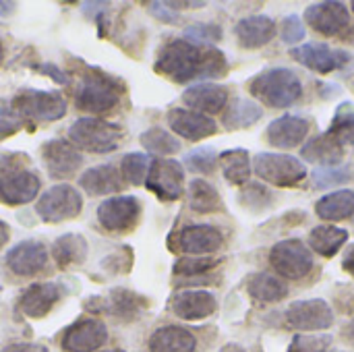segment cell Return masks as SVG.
<instances>
[{
	"label": "cell",
	"mask_w": 354,
	"mask_h": 352,
	"mask_svg": "<svg viewBox=\"0 0 354 352\" xmlns=\"http://www.w3.org/2000/svg\"><path fill=\"white\" fill-rule=\"evenodd\" d=\"M226 56L216 46H201L191 39H170L162 46L156 71L176 83L195 79H218L226 73Z\"/></svg>",
	"instance_id": "cell-1"
},
{
	"label": "cell",
	"mask_w": 354,
	"mask_h": 352,
	"mask_svg": "<svg viewBox=\"0 0 354 352\" xmlns=\"http://www.w3.org/2000/svg\"><path fill=\"white\" fill-rule=\"evenodd\" d=\"M249 91L272 108H288L301 98L303 85L290 68H270L251 79Z\"/></svg>",
	"instance_id": "cell-2"
},
{
	"label": "cell",
	"mask_w": 354,
	"mask_h": 352,
	"mask_svg": "<svg viewBox=\"0 0 354 352\" xmlns=\"http://www.w3.org/2000/svg\"><path fill=\"white\" fill-rule=\"evenodd\" d=\"M120 89L122 87L114 77L100 71H89L81 77V83L75 91V104L83 112L104 114L118 104Z\"/></svg>",
	"instance_id": "cell-3"
},
{
	"label": "cell",
	"mask_w": 354,
	"mask_h": 352,
	"mask_svg": "<svg viewBox=\"0 0 354 352\" xmlns=\"http://www.w3.org/2000/svg\"><path fill=\"white\" fill-rule=\"evenodd\" d=\"M68 139L83 151L110 154L120 145L122 129L102 118H79L68 129Z\"/></svg>",
	"instance_id": "cell-4"
},
{
	"label": "cell",
	"mask_w": 354,
	"mask_h": 352,
	"mask_svg": "<svg viewBox=\"0 0 354 352\" xmlns=\"http://www.w3.org/2000/svg\"><path fill=\"white\" fill-rule=\"evenodd\" d=\"M66 98L60 91L23 89L12 98V112L27 120L52 122L66 114Z\"/></svg>",
	"instance_id": "cell-5"
},
{
	"label": "cell",
	"mask_w": 354,
	"mask_h": 352,
	"mask_svg": "<svg viewBox=\"0 0 354 352\" xmlns=\"http://www.w3.org/2000/svg\"><path fill=\"white\" fill-rule=\"evenodd\" d=\"M255 172L261 180L274 187H297L307 178V166L286 154H268L261 151L255 156Z\"/></svg>",
	"instance_id": "cell-6"
},
{
	"label": "cell",
	"mask_w": 354,
	"mask_h": 352,
	"mask_svg": "<svg viewBox=\"0 0 354 352\" xmlns=\"http://www.w3.org/2000/svg\"><path fill=\"white\" fill-rule=\"evenodd\" d=\"M270 263L276 274L288 280H301L313 270L311 249L299 239H286L272 247Z\"/></svg>",
	"instance_id": "cell-7"
},
{
	"label": "cell",
	"mask_w": 354,
	"mask_h": 352,
	"mask_svg": "<svg viewBox=\"0 0 354 352\" xmlns=\"http://www.w3.org/2000/svg\"><path fill=\"white\" fill-rule=\"evenodd\" d=\"M81 207H83V199H81V193L75 187L56 185V187L48 189L39 197V201L35 205V212L44 222L58 224V222L77 218Z\"/></svg>",
	"instance_id": "cell-8"
},
{
	"label": "cell",
	"mask_w": 354,
	"mask_h": 352,
	"mask_svg": "<svg viewBox=\"0 0 354 352\" xmlns=\"http://www.w3.org/2000/svg\"><path fill=\"white\" fill-rule=\"evenodd\" d=\"M185 170L176 160H153L145 187L162 201H176L183 197Z\"/></svg>",
	"instance_id": "cell-9"
},
{
	"label": "cell",
	"mask_w": 354,
	"mask_h": 352,
	"mask_svg": "<svg viewBox=\"0 0 354 352\" xmlns=\"http://www.w3.org/2000/svg\"><path fill=\"white\" fill-rule=\"evenodd\" d=\"M141 214V203L133 195H116L100 203L97 220L108 232H129L135 228Z\"/></svg>",
	"instance_id": "cell-10"
},
{
	"label": "cell",
	"mask_w": 354,
	"mask_h": 352,
	"mask_svg": "<svg viewBox=\"0 0 354 352\" xmlns=\"http://www.w3.org/2000/svg\"><path fill=\"white\" fill-rule=\"evenodd\" d=\"M286 324L301 332H319L332 328L334 313L324 299L295 301L286 309Z\"/></svg>",
	"instance_id": "cell-11"
},
{
	"label": "cell",
	"mask_w": 354,
	"mask_h": 352,
	"mask_svg": "<svg viewBox=\"0 0 354 352\" xmlns=\"http://www.w3.org/2000/svg\"><path fill=\"white\" fill-rule=\"evenodd\" d=\"M170 243H172L174 251H180L187 255H209L222 247L224 237L216 226L193 224V226H187V228L178 230L176 234H172Z\"/></svg>",
	"instance_id": "cell-12"
},
{
	"label": "cell",
	"mask_w": 354,
	"mask_h": 352,
	"mask_svg": "<svg viewBox=\"0 0 354 352\" xmlns=\"http://www.w3.org/2000/svg\"><path fill=\"white\" fill-rule=\"evenodd\" d=\"M290 56L299 64H303V66H307V68H311L315 73H322V75L338 71L344 64H348V60H351L348 52L334 50L328 44H317V41H309V44H303L299 48H292Z\"/></svg>",
	"instance_id": "cell-13"
},
{
	"label": "cell",
	"mask_w": 354,
	"mask_h": 352,
	"mask_svg": "<svg viewBox=\"0 0 354 352\" xmlns=\"http://www.w3.org/2000/svg\"><path fill=\"white\" fill-rule=\"evenodd\" d=\"M305 21L309 27H313L322 35H338V33L342 35V31L348 29L351 15L344 2L326 0V2H315L307 6Z\"/></svg>",
	"instance_id": "cell-14"
},
{
	"label": "cell",
	"mask_w": 354,
	"mask_h": 352,
	"mask_svg": "<svg viewBox=\"0 0 354 352\" xmlns=\"http://www.w3.org/2000/svg\"><path fill=\"white\" fill-rule=\"evenodd\" d=\"M41 160L46 164L50 178H54V180L71 178L73 174L79 172V168L83 164V156L71 143H66L62 139L46 141L41 145Z\"/></svg>",
	"instance_id": "cell-15"
},
{
	"label": "cell",
	"mask_w": 354,
	"mask_h": 352,
	"mask_svg": "<svg viewBox=\"0 0 354 352\" xmlns=\"http://www.w3.org/2000/svg\"><path fill=\"white\" fill-rule=\"evenodd\" d=\"M108 340V330L97 319L75 322L62 338V349L66 352H93Z\"/></svg>",
	"instance_id": "cell-16"
},
{
	"label": "cell",
	"mask_w": 354,
	"mask_h": 352,
	"mask_svg": "<svg viewBox=\"0 0 354 352\" xmlns=\"http://www.w3.org/2000/svg\"><path fill=\"white\" fill-rule=\"evenodd\" d=\"M168 127L176 135H180L183 139H189V141L207 139L218 131V124L214 118L199 114L195 110H185V108H172L168 112Z\"/></svg>",
	"instance_id": "cell-17"
},
{
	"label": "cell",
	"mask_w": 354,
	"mask_h": 352,
	"mask_svg": "<svg viewBox=\"0 0 354 352\" xmlns=\"http://www.w3.org/2000/svg\"><path fill=\"white\" fill-rule=\"evenodd\" d=\"M48 263V249L37 241H23L6 253V266L17 276H35Z\"/></svg>",
	"instance_id": "cell-18"
},
{
	"label": "cell",
	"mask_w": 354,
	"mask_h": 352,
	"mask_svg": "<svg viewBox=\"0 0 354 352\" xmlns=\"http://www.w3.org/2000/svg\"><path fill=\"white\" fill-rule=\"evenodd\" d=\"M183 102L199 114H216L226 108L228 89L218 83H197L183 93Z\"/></svg>",
	"instance_id": "cell-19"
},
{
	"label": "cell",
	"mask_w": 354,
	"mask_h": 352,
	"mask_svg": "<svg viewBox=\"0 0 354 352\" xmlns=\"http://www.w3.org/2000/svg\"><path fill=\"white\" fill-rule=\"evenodd\" d=\"M218 309V301L207 290H183L172 299V311L180 319L197 322L209 317Z\"/></svg>",
	"instance_id": "cell-20"
},
{
	"label": "cell",
	"mask_w": 354,
	"mask_h": 352,
	"mask_svg": "<svg viewBox=\"0 0 354 352\" xmlns=\"http://www.w3.org/2000/svg\"><path fill=\"white\" fill-rule=\"evenodd\" d=\"M39 176L31 170H19L0 178V199L8 205H25L39 193Z\"/></svg>",
	"instance_id": "cell-21"
},
{
	"label": "cell",
	"mask_w": 354,
	"mask_h": 352,
	"mask_svg": "<svg viewBox=\"0 0 354 352\" xmlns=\"http://www.w3.org/2000/svg\"><path fill=\"white\" fill-rule=\"evenodd\" d=\"M307 133H309V120L307 118L286 114V116H280L274 122H270L266 135L274 147L290 149V147H297L299 143H303Z\"/></svg>",
	"instance_id": "cell-22"
},
{
	"label": "cell",
	"mask_w": 354,
	"mask_h": 352,
	"mask_svg": "<svg viewBox=\"0 0 354 352\" xmlns=\"http://www.w3.org/2000/svg\"><path fill=\"white\" fill-rule=\"evenodd\" d=\"M79 185L89 195H110V193H120L124 189V178L116 166L102 164V166L87 168L79 176Z\"/></svg>",
	"instance_id": "cell-23"
},
{
	"label": "cell",
	"mask_w": 354,
	"mask_h": 352,
	"mask_svg": "<svg viewBox=\"0 0 354 352\" xmlns=\"http://www.w3.org/2000/svg\"><path fill=\"white\" fill-rule=\"evenodd\" d=\"M234 33H236V39L243 48L255 50V48H261L274 39L276 23L266 15H251V17H245L236 23Z\"/></svg>",
	"instance_id": "cell-24"
},
{
	"label": "cell",
	"mask_w": 354,
	"mask_h": 352,
	"mask_svg": "<svg viewBox=\"0 0 354 352\" xmlns=\"http://www.w3.org/2000/svg\"><path fill=\"white\" fill-rule=\"evenodd\" d=\"M60 299V286L54 282H39L29 286L21 301H19V309L27 315V317H44L50 313V309L58 303Z\"/></svg>",
	"instance_id": "cell-25"
},
{
	"label": "cell",
	"mask_w": 354,
	"mask_h": 352,
	"mask_svg": "<svg viewBox=\"0 0 354 352\" xmlns=\"http://www.w3.org/2000/svg\"><path fill=\"white\" fill-rule=\"evenodd\" d=\"M195 336L178 326H166L149 338V352H195Z\"/></svg>",
	"instance_id": "cell-26"
},
{
	"label": "cell",
	"mask_w": 354,
	"mask_h": 352,
	"mask_svg": "<svg viewBox=\"0 0 354 352\" xmlns=\"http://www.w3.org/2000/svg\"><path fill=\"white\" fill-rule=\"evenodd\" d=\"M301 156L307 162L319 164V168H328V166H338L340 164V160L344 156V149H342V145L332 135L324 133V135L313 137L301 149Z\"/></svg>",
	"instance_id": "cell-27"
},
{
	"label": "cell",
	"mask_w": 354,
	"mask_h": 352,
	"mask_svg": "<svg viewBox=\"0 0 354 352\" xmlns=\"http://www.w3.org/2000/svg\"><path fill=\"white\" fill-rule=\"evenodd\" d=\"M315 214L326 222H340L354 214V191L340 189L334 193L324 195L315 203Z\"/></svg>",
	"instance_id": "cell-28"
},
{
	"label": "cell",
	"mask_w": 354,
	"mask_h": 352,
	"mask_svg": "<svg viewBox=\"0 0 354 352\" xmlns=\"http://www.w3.org/2000/svg\"><path fill=\"white\" fill-rule=\"evenodd\" d=\"M52 257L58 263V268H62V270L79 266L87 259V241L75 232L62 234L52 245Z\"/></svg>",
	"instance_id": "cell-29"
},
{
	"label": "cell",
	"mask_w": 354,
	"mask_h": 352,
	"mask_svg": "<svg viewBox=\"0 0 354 352\" xmlns=\"http://www.w3.org/2000/svg\"><path fill=\"white\" fill-rule=\"evenodd\" d=\"M263 116V110L259 104H255L253 100H245V98H236L232 100L226 108H224V127L230 131L236 129H249L253 127L259 118Z\"/></svg>",
	"instance_id": "cell-30"
},
{
	"label": "cell",
	"mask_w": 354,
	"mask_h": 352,
	"mask_svg": "<svg viewBox=\"0 0 354 352\" xmlns=\"http://www.w3.org/2000/svg\"><path fill=\"white\" fill-rule=\"evenodd\" d=\"M348 241V232L338 226H317L309 234V247L322 257H334L344 243Z\"/></svg>",
	"instance_id": "cell-31"
},
{
	"label": "cell",
	"mask_w": 354,
	"mask_h": 352,
	"mask_svg": "<svg viewBox=\"0 0 354 352\" xmlns=\"http://www.w3.org/2000/svg\"><path fill=\"white\" fill-rule=\"evenodd\" d=\"M247 290L255 301H261V303H278L288 295V286L280 278L266 274V272L253 274L247 282Z\"/></svg>",
	"instance_id": "cell-32"
},
{
	"label": "cell",
	"mask_w": 354,
	"mask_h": 352,
	"mask_svg": "<svg viewBox=\"0 0 354 352\" xmlns=\"http://www.w3.org/2000/svg\"><path fill=\"white\" fill-rule=\"evenodd\" d=\"M189 207L199 214H212V212H220L224 203L214 185H209L203 178H195L189 185Z\"/></svg>",
	"instance_id": "cell-33"
},
{
	"label": "cell",
	"mask_w": 354,
	"mask_h": 352,
	"mask_svg": "<svg viewBox=\"0 0 354 352\" xmlns=\"http://www.w3.org/2000/svg\"><path fill=\"white\" fill-rule=\"evenodd\" d=\"M224 176L230 185H247L251 176V158L247 149H228L220 154Z\"/></svg>",
	"instance_id": "cell-34"
},
{
	"label": "cell",
	"mask_w": 354,
	"mask_h": 352,
	"mask_svg": "<svg viewBox=\"0 0 354 352\" xmlns=\"http://www.w3.org/2000/svg\"><path fill=\"white\" fill-rule=\"evenodd\" d=\"M139 141L147 151L158 154V156H172L180 149V141L174 135H170L166 129H160V127H153V129L141 133Z\"/></svg>",
	"instance_id": "cell-35"
},
{
	"label": "cell",
	"mask_w": 354,
	"mask_h": 352,
	"mask_svg": "<svg viewBox=\"0 0 354 352\" xmlns=\"http://www.w3.org/2000/svg\"><path fill=\"white\" fill-rule=\"evenodd\" d=\"M143 307H145V299H141L133 290L116 288L110 295V309H112L114 315H118L122 319H135L141 313Z\"/></svg>",
	"instance_id": "cell-36"
},
{
	"label": "cell",
	"mask_w": 354,
	"mask_h": 352,
	"mask_svg": "<svg viewBox=\"0 0 354 352\" xmlns=\"http://www.w3.org/2000/svg\"><path fill=\"white\" fill-rule=\"evenodd\" d=\"M151 162L153 160L147 154H141V151L127 154L122 158V164H120V174L131 185H145L149 168H151Z\"/></svg>",
	"instance_id": "cell-37"
},
{
	"label": "cell",
	"mask_w": 354,
	"mask_h": 352,
	"mask_svg": "<svg viewBox=\"0 0 354 352\" xmlns=\"http://www.w3.org/2000/svg\"><path fill=\"white\" fill-rule=\"evenodd\" d=\"M328 135H332L340 145H354V106L342 104L336 110V116L330 124Z\"/></svg>",
	"instance_id": "cell-38"
},
{
	"label": "cell",
	"mask_w": 354,
	"mask_h": 352,
	"mask_svg": "<svg viewBox=\"0 0 354 352\" xmlns=\"http://www.w3.org/2000/svg\"><path fill=\"white\" fill-rule=\"evenodd\" d=\"M218 160H220V156L216 154L214 147H197V149L189 151L183 162L195 174H212L216 170Z\"/></svg>",
	"instance_id": "cell-39"
},
{
	"label": "cell",
	"mask_w": 354,
	"mask_h": 352,
	"mask_svg": "<svg viewBox=\"0 0 354 352\" xmlns=\"http://www.w3.org/2000/svg\"><path fill=\"white\" fill-rule=\"evenodd\" d=\"M239 201L253 212H261L272 205L274 197H272L270 189L263 187L261 183H247V187L239 195Z\"/></svg>",
	"instance_id": "cell-40"
},
{
	"label": "cell",
	"mask_w": 354,
	"mask_h": 352,
	"mask_svg": "<svg viewBox=\"0 0 354 352\" xmlns=\"http://www.w3.org/2000/svg\"><path fill=\"white\" fill-rule=\"evenodd\" d=\"M313 178V187L315 189H328V187H336V185H344L353 178L351 168L346 166H328V168H317L311 174Z\"/></svg>",
	"instance_id": "cell-41"
},
{
	"label": "cell",
	"mask_w": 354,
	"mask_h": 352,
	"mask_svg": "<svg viewBox=\"0 0 354 352\" xmlns=\"http://www.w3.org/2000/svg\"><path fill=\"white\" fill-rule=\"evenodd\" d=\"M218 263H220V259H216V257H183L174 263V274L193 278V276H201V274L214 270Z\"/></svg>",
	"instance_id": "cell-42"
},
{
	"label": "cell",
	"mask_w": 354,
	"mask_h": 352,
	"mask_svg": "<svg viewBox=\"0 0 354 352\" xmlns=\"http://www.w3.org/2000/svg\"><path fill=\"white\" fill-rule=\"evenodd\" d=\"M332 344L328 334H297L288 346V352H326Z\"/></svg>",
	"instance_id": "cell-43"
},
{
	"label": "cell",
	"mask_w": 354,
	"mask_h": 352,
	"mask_svg": "<svg viewBox=\"0 0 354 352\" xmlns=\"http://www.w3.org/2000/svg\"><path fill=\"white\" fill-rule=\"evenodd\" d=\"M187 39L201 46H214L222 39V29L212 23H195L187 29Z\"/></svg>",
	"instance_id": "cell-44"
},
{
	"label": "cell",
	"mask_w": 354,
	"mask_h": 352,
	"mask_svg": "<svg viewBox=\"0 0 354 352\" xmlns=\"http://www.w3.org/2000/svg\"><path fill=\"white\" fill-rule=\"evenodd\" d=\"M183 6H187V2H160V0H153V2L147 4L149 12L156 19H160L162 23H168V25L178 23V10L176 8H183Z\"/></svg>",
	"instance_id": "cell-45"
},
{
	"label": "cell",
	"mask_w": 354,
	"mask_h": 352,
	"mask_svg": "<svg viewBox=\"0 0 354 352\" xmlns=\"http://www.w3.org/2000/svg\"><path fill=\"white\" fill-rule=\"evenodd\" d=\"M280 35L284 39V44H299L305 37V25L297 15H288L282 19L280 25Z\"/></svg>",
	"instance_id": "cell-46"
},
{
	"label": "cell",
	"mask_w": 354,
	"mask_h": 352,
	"mask_svg": "<svg viewBox=\"0 0 354 352\" xmlns=\"http://www.w3.org/2000/svg\"><path fill=\"white\" fill-rule=\"evenodd\" d=\"M27 156L25 154H15V151H4L0 154V178L15 174L19 170H25Z\"/></svg>",
	"instance_id": "cell-47"
},
{
	"label": "cell",
	"mask_w": 354,
	"mask_h": 352,
	"mask_svg": "<svg viewBox=\"0 0 354 352\" xmlns=\"http://www.w3.org/2000/svg\"><path fill=\"white\" fill-rule=\"evenodd\" d=\"M21 129V120L12 112V108H4V102H0V141L15 135Z\"/></svg>",
	"instance_id": "cell-48"
},
{
	"label": "cell",
	"mask_w": 354,
	"mask_h": 352,
	"mask_svg": "<svg viewBox=\"0 0 354 352\" xmlns=\"http://www.w3.org/2000/svg\"><path fill=\"white\" fill-rule=\"evenodd\" d=\"M2 352H48V349L41 344H10Z\"/></svg>",
	"instance_id": "cell-49"
},
{
	"label": "cell",
	"mask_w": 354,
	"mask_h": 352,
	"mask_svg": "<svg viewBox=\"0 0 354 352\" xmlns=\"http://www.w3.org/2000/svg\"><path fill=\"white\" fill-rule=\"evenodd\" d=\"M342 268L351 274V276H354V245L344 253V261H342Z\"/></svg>",
	"instance_id": "cell-50"
},
{
	"label": "cell",
	"mask_w": 354,
	"mask_h": 352,
	"mask_svg": "<svg viewBox=\"0 0 354 352\" xmlns=\"http://www.w3.org/2000/svg\"><path fill=\"white\" fill-rule=\"evenodd\" d=\"M344 340H346L351 346H354V319L344 328Z\"/></svg>",
	"instance_id": "cell-51"
},
{
	"label": "cell",
	"mask_w": 354,
	"mask_h": 352,
	"mask_svg": "<svg viewBox=\"0 0 354 352\" xmlns=\"http://www.w3.org/2000/svg\"><path fill=\"white\" fill-rule=\"evenodd\" d=\"M8 234H10V232H8V226L0 220V247L8 241Z\"/></svg>",
	"instance_id": "cell-52"
},
{
	"label": "cell",
	"mask_w": 354,
	"mask_h": 352,
	"mask_svg": "<svg viewBox=\"0 0 354 352\" xmlns=\"http://www.w3.org/2000/svg\"><path fill=\"white\" fill-rule=\"evenodd\" d=\"M340 37H342L344 41H348V44H354V25L353 27H348V29H346V31H344Z\"/></svg>",
	"instance_id": "cell-53"
},
{
	"label": "cell",
	"mask_w": 354,
	"mask_h": 352,
	"mask_svg": "<svg viewBox=\"0 0 354 352\" xmlns=\"http://www.w3.org/2000/svg\"><path fill=\"white\" fill-rule=\"evenodd\" d=\"M2 58H4V48H2V41H0V62H2Z\"/></svg>",
	"instance_id": "cell-54"
},
{
	"label": "cell",
	"mask_w": 354,
	"mask_h": 352,
	"mask_svg": "<svg viewBox=\"0 0 354 352\" xmlns=\"http://www.w3.org/2000/svg\"><path fill=\"white\" fill-rule=\"evenodd\" d=\"M102 352H122V351H102Z\"/></svg>",
	"instance_id": "cell-55"
},
{
	"label": "cell",
	"mask_w": 354,
	"mask_h": 352,
	"mask_svg": "<svg viewBox=\"0 0 354 352\" xmlns=\"http://www.w3.org/2000/svg\"><path fill=\"white\" fill-rule=\"evenodd\" d=\"M353 8H354V2H353Z\"/></svg>",
	"instance_id": "cell-56"
}]
</instances>
